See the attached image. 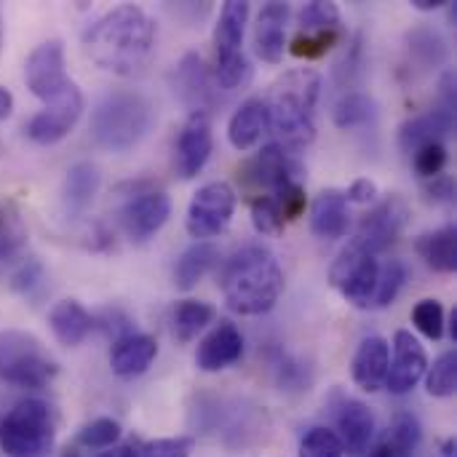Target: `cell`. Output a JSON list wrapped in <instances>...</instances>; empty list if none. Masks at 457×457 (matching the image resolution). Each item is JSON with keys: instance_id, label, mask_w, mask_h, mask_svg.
Instances as JSON below:
<instances>
[{"instance_id": "6da1fadb", "label": "cell", "mask_w": 457, "mask_h": 457, "mask_svg": "<svg viewBox=\"0 0 457 457\" xmlns=\"http://www.w3.org/2000/svg\"><path fill=\"white\" fill-rule=\"evenodd\" d=\"M155 46L153 16L134 3H123L94 19L83 29L86 56L104 72L134 75L139 72Z\"/></svg>"}, {"instance_id": "7a4b0ae2", "label": "cell", "mask_w": 457, "mask_h": 457, "mask_svg": "<svg viewBox=\"0 0 457 457\" xmlns=\"http://www.w3.org/2000/svg\"><path fill=\"white\" fill-rule=\"evenodd\" d=\"M220 289L233 313L262 316L273 311L284 292V270L270 249L252 244L225 262Z\"/></svg>"}, {"instance_id": "3957f363", "label": "cell", "mask_w": 457, "mask_h": 457, "mask_svg": "<svg viewBox=\"0 0 457 457\" xmlns=\"http://www.w3.org/2000/svg\"><path fill=\"white\" fill-rule=\"evenodd\" d=\"M321 75L311 67L284 72L270 96L265 99L270 129L278 134V145L300 153L316 139V102L321 94Z\"/></svg>"}, {"instance_id": "277c9868", "label": "cell", "mask_w": 457, "mask_h": 457, "mask_svg": "<svg viewBox=\"0 0 457 457\" xmlns=\"http://www.w3.org/2000/svg\"><path fill=\"white\" fill-rule=\"evenodd\" d=\"M155 123V107L147 94L137 88L107 91L91 112V139L110 153H129Z\"/></svg>"}, {"instance_id": "5b68a950", "label": "cell", "mask_w": 457, "mask_h": 457, "mask_svg": "<svg viewBox=\"0 0 457 457\" xmlns=\"http://www.w3.org/2000/svg\"><path fill=\"white\" fill-rule=\"evenodd\" d=\"M56 372V361L35 335L21 329L0 332V383L37 391L46 388Z\"/></svg>"}, {"instance_id": "8992f818", "label": "cell", "mask_w": 457, "mask_h": 457, "mask_svg": "<svg viewBox=\"0 0 457 457\" xmlns=\"http://www.w3.org/2000/svg\"><path fill=\"white\" fill-rule=\"evenodd\" d=\"M54 447V415L40 399L19 402L0 420V450L5 457H46Z\"/></svg>"}, {"instance_id": "52a82bcc", "label": "cell", "mask_w": 457, "mask_h": 457, "mask_svg": "<svg viewBox=\"0 0 457 457\" xmlns=\"http://www.w3.org/2000/svg\"><path fill=\"white\" fill-rule=\"evenodd\" d=\"M407 222H410V204L402 195H388L380 204H375L370 214L361 217L351 246L378 257L380 252H386L391 244L399 241V236L407 230Z\"/></svg>"}, {"instance_id": "ba28073f", "label": "cell", "mask_w": 457, "mask_h": 457, "mask_svg": "<svg viewBox=\"0 0 457 457\" xmlns=\"http://www.w3.org/2000/svg\"><path fill=\"white\" fill-rule=\"evenodd\" d=\"M236 204H238L236 190L228 182L204 185L187 206L185 228H187L190 238L206 241V238L220 236L230 225V220L236 214Z\"/></svg>"}, {"instance_id": "9c48e42d", "label": "cell", "mask_w": 457, "mask_h": 457, "mask_svg": "<svg viewBox=\"0 0 457 457\" xmlns=\"http://www.w3.org/2000/svg\"><path fill=\"white\" fill-rule=\"evenodd\" d=\"M24 80L32 96H37L46 104L62 99L70 88H75L64 67V46L59 40H46L37 48H32V54L24 62Z\"/></svg>"}, {"instance_id": "30bf717a", "label": "cell", "mask_w": 457, "mask_h": 457, "mask_svg": "<svg viewBox=\"0 0 457 457\" xmlns=\"http://www.w3.org/2000/svg\"><path fill=\"white\" fill-rule=\"evenodd\" d=\"M378 273L380 262L372 254H364L353 249L351 244L340 252V257L332 265V284L340 289V295L353 305V308H372L375 287H378Z\"/></svg>"}, {"instance_id": "8fae6325", "label": "cell", "mask_w": 457, "mask_h": 457, "mask_svg": "<svg viewBox=\"0 0 457 457\" xmlns=\"http://www.w3.org/2000/svg\"><path fill=\"white\" fill-rule=\"evenodd\" d=\"M214 150V129L212 115L204 110H195L187 115L177 145H174V166L182 179H193L204 171Z\"/></svg>"}, {"instance_id": "7c38bea8", "label": "cell", "mask_w": 457, "mask_h": 457, "mask_svg": "<svg viewBox=\"0 0 457 457\" xmlns=\"http://www.w3.org/2000/svg\"><path fill=\"white\" fill-rule=\"evenodd\" d=\"M169 217H171V198L163 190L137 193L118 212V222L134 244L150 241L169 222Z\"/></svg>"}, {"instance_id": "4fadbf2b", "label": "cell", "mask_w": 457, "mask_h": 457, "mask_svg": "<svg viewBox=\"0 0 457 457\" xmlns=\"http://www.w3.org/2000/svg\"><path fill=\"white\" fill-rule=\"evenodd\" d=\"M80 115H83V94L75 86L62 99H56V102L46 104L40 112H35L27 120L24 134L35 145H56L78 126Z\"/></svg>"}, {"instance_id": "5bb4252c", "label": "cell", "mask_w": 457, "mask_h": 457, "mask_svg": "<svg viewBox=\"0 0 457 457\" xmlns=\"http://www.w3.org/2000/svg\"><path fill=\"white\" fill-rule=\"evenodd\" d=\"M249 185L254 187H265V190H278L281 185L287 182H300L303 177V163L297 158L295 150L278 145V142H270L265 145L246 166H244V174H241Z\"/></svg>"}, {"instance_id": "9a60e30c", "label": "cell", "mask_w": 457, "mask_h": 457, "mask_svg": "<svg viewBox=\"0 0 457 457\" xmlns=\"http://www.w3.org/2000/svg\"><path fill=\"white\" fill-rule=\"evenodd\" d=\"M391 348H394V359L388 361L386 388L396 396H404L426 378L428 356H426V348L420 345V340L407 329H399L394 335Z\"/></svg>"}, {"instance_id": "2e32d148", "label": "cell", "mask_w": 457, "mask_h": 457, "mask_svg": "<svg viewBox=\"0 0 457 457\" xmlns=\"http://www.w3.org/2000/svg\"><path fill=\"white\" fill-rule=\"evenodd\" d=\"M455 129V110L447 107H434L423 115L410 118L407 123H402L399 129V147L407 155H415L418 150L445 142L447 134H453Z\"/></svg>"}, {"instance_id": "e0dca14e", "label": "cell", "mask_w": 457, "mask_h": 457, "mask_svg": "<svg viewBox=\"0 0 457 457\" xmlns=\"http://www.w3.org/2000/svg\"><path fill=\"white\" fill-rule=\"evenodd\" d=\"M337 439L348 455H361L370 450L375 439V415L372 410L359 399H343L337 407Z\"/></svg>"}, {"instance_id": "ac0fdd59", "label": "cell", "mask_w": 457, "mask_h": 457, "mask_svg": "<svg viewBox=\"0 0 457 457\" xmlns=\"http://www.w3.org/2000/svg\"><path fill=\"white\" fill-rule=\"evenodd\" d=\"M289 13L292 8L287 3H265L257 13V24H254V51L260 59L276 64L284 59V48H287V24H289Z\"/></svg>"}, {"instance_id": "d6986e66", "label": "cell", "mask_w": 457, "mask_h": 457, "mask_svg": "<svg viewBox=\"0 0 457 457\" xmlns=\"http://www.w3.org/2000/svg\"><path fill=\"white\" fill-rule=\"evenodd\" d=\"M241 356H244L241 332L233 324L222 321L201 340V345L195 351V367L201 372H222V370L233 367Z\"/></svg>"}, {"instance_id": "ffe728a7", "label": "cell", "mask_w": 457, "mask_h": 457, "mask_svg": "<svg viewBox=\"0 0 457 457\" xmlns=\"http://www.w3.org/2000/svg\"><path fill=\"white\" fill-rule=\"evenodd\" d=\"M174 88L193 107V112L195 110L209 112L206 104H212L214 94H217V83H214L212 72L206 70L204 59L195 51H190V54H185L179 59V64L174 70Z\"/></svg>"}, {"instance_id": "44dd1931", "label": "cell", "mask_w": 457, "mask_h": 457, "mask_svg": "<svg viewBox=\"0 0 457 457\" xmlns=\"http://www.w3.org/2000/svg\"><path fill=\"white\" fill-rule=\"evenodd\" d=\"M158 356V343L155 337L150 335H142V332H129L123 337H118L112 343V351H110V367L118 378L123 380H131V378H139L150 370V364L155 361Z\"/></svg>"}, {"instance_id": "7402d4cb", "label": "cell", "mask_w": 457, "mask_h": 457, "mask_svg": "<svg viewBox=\"0 0 457 457\" xmlns=\"http://www.w3.org/2000/svg\"><path fill=\"white\" fill-rule=\"evenodd\" d=\"M388 361H391V345L378 335L364 337L353 356V383L367 394L380 391L388 378Z\"/></svg>"}, {"instance_id": "603a6c76", "label": "cell", "mask_w": 457, "mask_h": 457, "mask_svg": "<svg viewBox=\"0 0 457 457\" xmlns=\"http://www.w3.org/2000/svg\"><path fill=\"white\" fill-rule=\"evenodd\" d=\"M311 230L321 241H337L348 230V198L343 190H324L311 206Z\"/></svg>"}, {"instance_id": "cb8c5ba5", "label": "cell", "mask_w": 457, "mask_h": 457, "mask_svg": "<svg viewBox=\"0 0 457 457\" xmlns=\"http://www.w3.org/2000/svg\"><path fill=\"white\" fill-rule=\"evenodd\" d=\"M270 129V115H268V104L265 99H246L228 123V139L236 150H249L254 147L262 134Z\"/></svg>"}, {"instance_id": "d4e9b609", "label": "cell", "mask_w": 457, "mask_h": 457, "mask_svg": "<svg viewBox=\"0 0 457 457\" xmlns=\"http://www.w3.org/2000/svg\"><path fill=\"white\" fill-rule=\"evenodd\" d=\"M48 324H51L54 337L62 345L75 348L88 337V332L94 327V319L78 300H59L48 313Z\"/></svg>"}, {"instance_id": "484cf974", "label": "cell", "mask_w": 457, "mask_h": 457, "mask_svg": "<svg viewBox=\"0 0 457 457\" xmlns=\"http://www.w3.org/2000/svg\"><path fill=\"white\" fill-rule=\"evenodd\" d=\"M249 21V3L230 0L220 11V21L214 27V51L217 56H230L244 51V32Z\"/></svg>"}, {"instance_id": "4316f807", "label": "cell", "mask_w": 457, "mask_h": 457, "mask_svg": "<svg viewBox=\"0 0 457 457\" xmlns=\"http://www.w3.org/2000/svg\"><path fill=\"white\" fill-rule=\"evenodd\" d=\"M99 185H102V174H99V169H96L91 161L72 163V166L67 169L64 187H62L64 206H67L72 214L88 209L91 201H94L96 193H99Z\"/></svg>"}, {"instance_id": "83f0119b", "label": "cell", "mask_w": 457, "mask_h": 457, "mask_svg": "<svg viewBox=\"0 0 457 457\" xmlns=\"http://www.w3.org/2000/svg\"><path fill=\"white\" fill-rule=\"evenodd\" d=\"M220 262V249L209 241H195L190 249H185L174 265V284L182 292H190L204 281V276Z\"/></svg>"}, {"instance_id": "f1b7e54d", "label": "cell", "mask_w": 457, "mask_h": 457, "mask_svg": "<svg viewBox=\"0 0 457 457\" xmlns=\"http://www.w3.org/2000/svg\"><path fill=\"white\" fill-rule=\"evenodd\" d=\"M420 260L436 273H455L457 268V230L455 225L423 233L415 244Z\"/></svg>"}, {"instance_id": "f546056e", "label": "cell", "mask_w": 457, "mask_h": 457, "mask_svg": "<svg viewBox=\"0 0 457 457\" xmlns=\"http://www.w3.org/2000/svg\"><path fill=\"white\" fill-rule=\"evenodd\" d=\"M27 222L13 201H0V268L11 265L27 249Z\"/></svg>"}, {"instance_id": "4dcf8cb0", "label": "cell", "mask_w": 457, "mask_h": 457, "mask_svg": "<svg viewBox=\"0 0 457 457\" xmlns=\"http://www.w3.org/2000/svg\"><path fill=\"white\" fill-rule=\"evenodd\" d=\"M217 311L214 305L209 303H201V300H185L174 308L171 313V329H174V337L179 343H190L198 337V332H204L212 321H214Z\"/></svg>"}, {"instance_id": "1f68e13d", "label": "cell", "mask_w": 457, "mask_h": 457, "mask_svg": "<svg viewBox=\"0 0 457 457\" xmlns=\"http://www.w3.org/2000/svg\"><path fill=\"white\" fill-rule=\"evenodd\" d=\"M375 118V102L361 91H348L335 104V126L337 129H356Z\"/></svg>"}, {"instance_id": "d6a6232c", "label": "cell", "mask_w": 457, "mask_h": 457, "mask_svg": "<svg viewBox=\"0 0 457 457\" xmlns=\"http://www.w3.org/2000/svg\"><path fill=\"white\" fill-rule=\"evenodd\" d=\"M410 56L423 70H434L447 59V43L434 29H415L410 32Z\"/></svg>"}, {"instance_id": "836d02e7", "label": "cell", "mask_w": 457, "mask_h": 457, "mask_svg": "<svg viewBox=\"0 0 457 457\" xmlns=\"http://www.w3.org/2000/svg\"><path fill=\"white\" fill-rule=\"evenodd\" d=\"M407 262L404 260H388L380 273H378V287H375V297H372V308H388L394 305V300L399 297V292L407 284Z\"/></svg>"}, {"instance_id": "e575fe53", "label": "cell", "mask_w": 457, "mask_h": 457, "mask_svg": "<svg viewBox=\"0 0 457 457\" xmlns=\"http://www.w3.org/2000/svg\"><path fill=\"white\" fill-rule=\"evenodd\" d=\"M426 388L436 399H450L457 388V353L447 351L442 353L434 367L426 370Z\"/></svg>"}, {"instance_id": "d590c367", "label": "cell", "mask_w": 457, "mask_h": 457, "mask_svg": "<svg viewBox=\"0 0 457 457\" xmlns=\"http://www.w3.org/2000/svg\"><path fill=\"white\" fill-rule=\"evenodd\" d=\"M214 83H217V88H222V91H236V88H241V86H246L249 83V78H252V64H249V59H246V54L241 51V54H230V56H217V62H214Z\"/></svg>"}, {"instance_id": "8d00e7d4", "label": "cell", "mask_w": 457, "mask_h": 457, "mask_svg": "<svg viewBox=\"0 0 457 457\" xmlns=\"http://www.w3.org/2000/svg\"><path fill=\"white\" fill-rule=\"evenodd\" d=\"M297 21H300V32L343 29L340 27V8H337V3H329V0H313L308 5H303Z\"/></svg>"}, {"instance_id": "74e56055", "label": "cell", "mask_w": 457, "mask_h": 457, "mask_svg": "<svg viewBox=\"0 0 457 457\" xmlns=\"http://www.w3.org/2000/svg\"><path fill=\"white\" fill-rule=\"evenodd\" d=\"M391 442V450L394 457H415L418 447H420V439H423V431H420V423L415 415L404 412L394 420L391 426V434L386 436Z\"/></svg>"}, {"instance_id": "f35d334b", "label": "cell", "mask_w": 457, "mask_h": 457, "mask_svg": "<svg viewBox=\"0 0 457 457\" xmlns=\"http://www.w3.org/2000/svg\"><path fill=\"white\" fill-rule=\"evenodd\" d=\"M343 40V29L329 32H300L292 43V54L297 59H321Z\"/></svg>"}, {"instance_id": "ab89813d", "label": "cell", "mask_w": 457, "mask_h": 457, "mask_svg": "<svg viewBox=\"0 0 457 457\" xmlns=\"http://www.w3.org/2000/svg\"><path fill=\"white\" fill-rule=\"evenodd\" d=\"M252 225H254V230L262 233V236H276L278 230H284L287 217H284L278 201H276L270 193L252 201Z\"/></svg>"}, {"instance_id": "60d3db41", "label": "cell", "mask_w": 457, "mask_h": 457, "mask_svg": "<svg viewBox=\"0 0 457 457\" xmlns=\"http://www.w3.org/2000/svg\"><path fill=\"white\" fill-rule=\"evenodd\" d=\"M118 439H120V426L110 418H96L88 426H83L78 434V445L88 450H110Z\"/></svg>"}, {"instance_id": "b9f144b4", "label": "cell", "mask_w": 457, "mask_h": 457, "mask_svg": "<svg viewBox=\"0 0 457 457\" xmlns=\"http://www.w3.org/2000/svg\"><path fill=\"white\" fill-rule=\"evenodd\" d=\"M412 324L428 337V340H442L445 335V308L439 300H420L415 308H412Z\"/></svg>"}, {"instance_id": "7bdbcfd3", "label": "cell", "mask_w": 457, "mask_h": 457, "mask_svg": "<svg viewBox=\"0 0 457 457\" xmlns=\"http://www.w3.org/2000/svg\"><path fill=\"white\" fill-rule=\"evenodd\" d=\"M300 457H345V450L335 431L313 428L300 442Z\"/></svg>"}, {"instance_id": "ee69618b", "label": "cell", "mask_w": 457, "mask_h": 457, "mask_svg": "<svg viewBox=\"0 0 457 457\" xmlns=\"http://www.w3.org/2000/svg\"><path fill=\"white\" fill-rule=\"evenodd\" d=\"M412 163H415V171L426 179H434L445 171L447 166V147L445 142H436V145H428L423 150H418L412 155Z\"/></svg>"}, {"instance_id": "f6af8a7d", "label": "cell", "mask_w": 457, "mask_h": 457, "mask_svg": "<svg viewBox=\"0 0 457 457\" xmlns=\"http://www.w3.org/2000/svg\"><path fill=\"white\" fill-rule=\"evenodd\" d=\"M193 439L177 436V439H153L142 447V457H190Z\"/></svg>"}, {"instance_id": "bcb514c9", "label": "cell", "mask_w": 457, "mask_h": 457, "mask_svg": "<svg viewBox=\"0 0 457 457\" xmlns=\"http://www.w3.org/2000/svg\"><path fill=\"white\" fill-rule=\"evenodd\" d=\"M43 281V265L35 260H27L16 273H13V289L19 292H32Z\"/></svg>"}, {"instance_id": "7dc6e473", "label": "cell", "mask_w": 457, "mask_h": 457, "mask_svg": "<svg viewBox=\"0 0 457 457\" xmlns=\"http://www.w3.org/2000/svg\"><path fill=\"white\" fill-rule=\"evenodd\" d=\"M345 198H348V204H361V206L375 204V198H378V185H375L370 177H359V179L348 187Z\"/></svg>"}, {"instance_id": "c3c4849f", "label": "cell", "mask_w": 457, "mask_h": 457, "mask_svg": "<svg viewBox=\"0 0 457 457\" xmlns=\"http://www.w3.org/2000/svg\"><path fill=\"white\" fill-rule=\"evenodd\" d=\"M426 193H428V198L436 201V204H450V201L455 198V185H453L450 177L439 174V177H434V179L428 182Z\"/></svg>"}, {"instance_id": "681fc988", "label": "cell", "mask_w": 457, "mask_h": 457, "mask_svg": "<svg viewBox=\"0 0 457 457\" xmlns=\"http://www.w3.org/2000/svg\"><path fill=\"white\" fill-rule=\"evenodd\" d=\"M11 112H13V94L5 86H0V120H5Z\"/></svg>"}, {"instance_id": "f907efd6", "label": "cell", "mask_w": 457, "mask_h": 457, "mask_svg": "<svg viewBox=\"0 0 457 457\" xmlns=\"http://www.w3.org/2000/svg\"><path fill=\"white\" fill-rule=\"evenodd\" d=\"M99 457H142V453H137L131 445H123V447H110L107 453H102Z\"/></svg>"}, {"instance_id": "816d5d0a", "label": "cell", "mask_w": 457, "mask_h": 457, "mask_svg": "<svg viewBox=\"0 0 457 457\" xmlns=\"http://www.w3.org/2000/svg\"><path fill=\"white\" fill-rule=\"evenodd\" d=\"M364 457H394V450H391V442L388 439H383V442H378L372 450H367V455Z\"/></svg>"}, {"instance_id": "f5cc1de1", "label": "cell", "mask_w": 457, "mask_h": 457, "mask_svg": "<svg viewBox=\"0 0 457 457\" xmlns=\"http://www.w3.org/2000/svg\"><path fill=\"white\" fill-rule=\"evenodd\" d=\"M450 0H412V8H418V11H439Z\"/></svg>"}, {"instance_id": "db71d44e", "label": "cell", "mask_w": 457, "mask_h": 457, "mask_svg": "<svg viewBox=\"0 0 457 457\" xmlns=\"http://www.w3.org/2000/svg\"><path fill=\"white\" fill-rule=\"evenodd\" d=\"M450 335H453V340H457V308L450 313Z\"/></svg>"}, {"instance_id": "11a10c76", "label": "cell", "mask_w": 457, "mask_h": 457, "mask_svg": "<svg viewBox=\"0 0 457 457\" xmlns=\"http://www.w3.org/2000/svg\"><path fill=\"white\" fill-rule=\"evenodd\" d=\"M5 48V21H3V8H0V54Z\"/></svg>"}, {"instance_id": "9f6ffc18", "label": "cell", "mask_w": 457, "mask_h": 457, "mask_svg": "<svg viewBox=\"0 0 457 457\" xmlns=\"http://www.w3.org/2000/svg\"><path fill=\"white\" fill-rule=\"evenodd\" d=\"M64 457H80V455H78L75 450H67V453H64Z\"/></svg>"}]
</instances>
